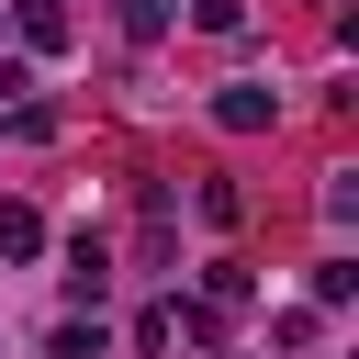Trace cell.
I'll return each instance as SVG.
<instances>
[{"instance_id": "obj_6", "label": "cell", "mask_w": 359, "mask_h": 359, "mask_svg": "<svg viewBox=\"0 0 359 359\" xmlns=\"http://www.w3.org/2000/svg\"><path fill=\"white\" fill-rule=\"evenodd\" d=\"M191 22H202V34H236V22H247V0H191Z\"/></svg>"}, {"instance_id": "obj_5", "label": "cell", "mask_w": 359, "mask_h": 359, "mask_svg": "<svg viewBox=\"0 0 359 359\" xmlns=\"http://www.w3.org/2000/svg\"><path fill=\"white\" fill-rule=\"evenodd\" d=\"M112 11H123V34H135V45H157V34H168V0H112Z\"/></svg>"}, {"instance_id": "obj_1", "label": "cell", "mask_w": 359, "mask_h": 359, "mask_svg": "<svg viewBox=\"0 0 359 359\" xmlns=\"http://www.w3.org/2000/svg\"><path fill=\"white\" fill-rule=\"evenodd\" d=\"M213 123H224V135H258V123H280V90H258V79H236V90L213 101Z\"/></svg>"}, {"instance_id": "obj_4", "label": "cell", "mask_w": 359, "mask_h": 359, "mask_svg": "<svg viewBox=\"0 0 359 359\" xmlns=\"http://www.w3.org/2000/svg\"><path fill=\"white\" fill-rule=\"evenodd\" d=\"M22 45L56 56V45H67V11H56V0H22Z\"/></svg>"}, {"instance_id": "obj_3", "label": "cell", "mask_w": 359, "mask_h": 359, "mask_svg": "<svg viewBox=\"0 0 359 359\" xmlns=\"http://www.w3.org/2000/svg\"><path fill=\"white\" fill-rule=\"evenodd\" d=\"M45 247V213L34 202H0V258H34Z\"/></svg>"}, {"instance_id": "obj_7", "label": "cell", "mask_w": 359, "mask_h": 359, "mask_svg": "<svg viewBox=\"0 0 359 359\" xmlns=\"http://www.w3.org/2000/svg\"><path fill=\"white\" fill-rule=\"evenodd\" d=\"M22 90H34V79H22V67H11V56H0V112H11V101H22Z\"/></svg>"}, {"instance_id": "obj_2", "label": "cell", "mask_w": 359, "mask_h": 359, "mask_svg": "<svg viewBox=\"0 0 359 359\" xmlns=\"http://www.w3.org/2000/svg\"><path fill=\"white\" fill-rule=\"evenodd\" d=\"M112 292V258H101V236H79L67 247V303H101Z\"/></svg>"}]
</instances>
